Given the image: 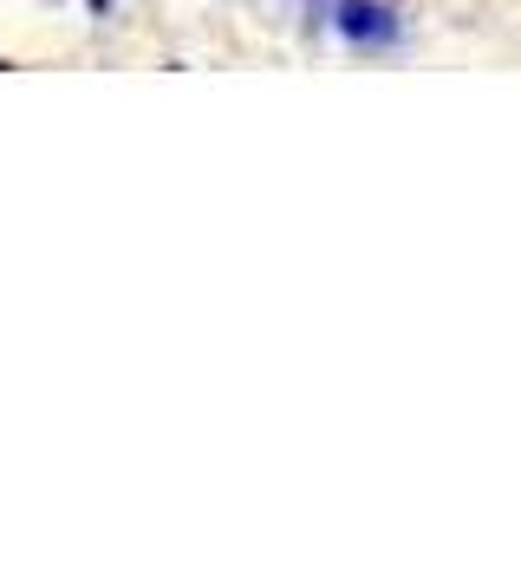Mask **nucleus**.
<instances>
[{"instance_id":"obj_2","label":"nucleus","mask_w":521,"mask_h":561,"mask_svg":"<svg viewBox=\"0 0 521 561\" xmlns=\"http://www.w3.org/2000/svg\"><path fill=\"white\" fill-rule=\"evenodd\" d=\"M85 7H92V13H112V7H118V0H85Z\"/></svg>"},{"instance_id":"obj_1","label":"nucleus","mask_w":521,"mask_h":561,"mask_svg":"<svg viewBox=\"0 0 521 561\" xmlns=\"http://www.w3.org/2000/svg\"><path fill=\"white\" fill-rule=\"evenodd\" d=\"M326 13H333V33H339L346 46L379 53V46H397V39H404V13H397L391 0H333Z\"/></svg>"}]
</instances>
